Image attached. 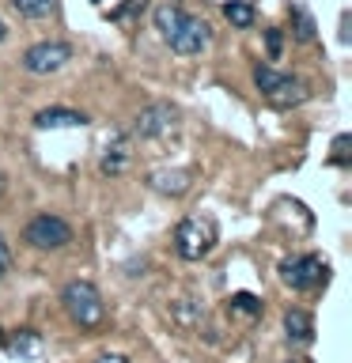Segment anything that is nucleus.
<instances>
[{"label": "nucleus", "instance_id": "f257e3e1", "mask_svg": "<svg viewBox=\"0 0 352 363\" xmlns=\"http://www.w3.org/2000/svg\"><path fill=\"white\" fill-rule=\"evenodd\" d=\"M216 238H220V231H216V220H212V216L193 212V216H186V220L178 223V231H175V250H178L182 261H201V257L212 254Z\"/></svg>", "mask_w": 352, "mask_h": 363}, {"label": "nucleus", "instance_id": "f03ea898", "mask_svg": "<svg viewBox=\"0 0 352 363\" xmlns=\"http://www.w3.org/2000/svg\"><path fill=\"white\" fill-rule=\"evenodd\" d=\"M61 303H65L68 318H72L79 329H95V325H102V318H106L102 295L91 280H68L65 291H61Z\"/></svg>", "mask_w": 352, "mask_h": 363}, {"label": "nucleus", "instance_id": "7ed1b4c3", "mask_svg": "<svg viewBox=\"0 0 352 363\" xmlns=\"http://www.w3.org/2000/svg\"><path fill=\"white\" fill-rule=\"evenodd\" d=\"M254 84H258L261 95H265L273 106H280V110L299 106V102L307 99V87L299 84V79H292V76L277 72L273 65H258V68H254Z\"/></svg>", "mask_w": 352, "mask_h": 363}, {"label": "nucleus", "instance_id": "20e7f679", "mask_svg": "<svg viewBox=\"0 0 352 363\" xmlns=\"http://www.w3.org/2000/svg\"><path fill=\"white\" fill-rule=\"evenodd\" d=\"M23 238H27V246H34V250H65L68 242H72V227H68L61 216L42 212L27 223Z\"/></svg>", "mask_w": 352, "mask_h": 363}, {"label": "nucleus", "instance_id": "39448f33", "mask_svg": "<svg viewBox=\"0 0 352 363\" xmlns=\"http://www.w3.org/2000/svg\"><path fill=\"white\" fill-rule=\"evenodd\" d=\"M280 280L288 284L292 291H311L326 280V261L314 254H295L280 261Z\"/></svg>", "mask_w": 352, "mask_h": 363}, {"label": "nucleus", "instance_id": "423d86ee", "mask_svg": "<svg viewBox=\"0 0 352 363\" xmlns=\"http://www.w3.org/2000/svg\"><path fill=\"white\" fill-rule=\"evenodd\" d=\"M178 129V110L170 102H152L133 118V136L136 140H159V136H170Z\"/></svg>", "mask_w": 352, "mask_h": 363}, {"label": "nucleus", "instance_id": "0eeeda50", "mask_svg": "<svg viewBox=\"0 0 352 363\" xmlns=\"http://www.w3.org/2000/svg\"><path fill=\"white\" fill-rule=\"evenodd\" d=\"M72 61V45L68 42H34L27 53H23V68L31 76H50L61 72V68Z\"/></svg>", "mask_w": 352, "mask_h": 363}, {"label": "nucleus", "instance_id": "6e6552de", "mask_svg": "<svg viewBox=\"0 0 352 363\" xmlns=\"http://www.w3.org/2000/svg\"><path fill=\"white\" fill-rule=\"evenodd\" d=\"M209 42H212V30H209V23H204V19H197V16H189V11H186V19L178 23V30L167 38V45H170L175 53H182V57H193V53H201Z\"/></svg>", "mask_w": 352, "mask_h": 363}, {"label": "nucleus", "instance_id": "1a4fd4ad", "mask_svg": "<svg viewBox=\"0 0 352 363\" xmlns=\"http://www.w3.org/2000/svg\"><path fill=\"white\" fill-rule=\"evenodd\" d=\"M129 159H133V152H129V136H114V140L106 144V152H102L99 170H102V174H110V178H118V174H125Z\"/></svg>", "mask_w": 352, "mask_h": 363}, {"label": "nucleus", "instance_id": "9d476101", "mask_svg": "<svg viewBox=\"0 0 352 363\" xmlns=\"http://www.w3.org/2000/svg\"><path fill=\"white\" fill-rule=\"evenodd\" d=\"M34 125L38 129H76V125H87V118L79 110H68V106H50V110L34 113Z\"/></svg>", "mask_w": 352, "mask_h": 363}, {"label": "nucleus", "instance_id": "9b49d317", "mask_svg": "<svg viewBox=\"0 0 352 363\" xmlns=\"http://www.w3.org/2000/svg\"><path fill=\"white\" fill-rule=\"evenodd\" d=\"M284 329H288L292 345H311L314 340V318L307 311H299V306H292V311L284 314Z\"/></svg>", "mask_w": 352, "mask_h": 363}, {"label": "nucleus", "instance_id": "f8f14e48", "mask_svg": "<svg viewBox=\"0 0 352 363\" xmlns=\"http://www.w3.org/2000/svg\"><path fill=\"white\" fill-rule=\"evenodd\" d=\"M152 189L159 193H170V197H182V193L189 189V170H155L152 178Z\"/></svg>", "mask_w": 352, "mask_h": 363}, {"label": "nucleus", "instance_id": "ddd939ff", "mask_svg": "<svg viewBox=\"0 0 352 363\" xmlns=\"http://www.w3.org/2000/svg\"><path fill=\"white\" fill-rule=\"evenodd\" d=\"M182 19H186V11H182L178 4H159L155 8V30L163 34V38H170V34L178 30Z\"/></svg>", "mask_w": 352, "mask_h": 363}, {"label": "nucleus", "instance_id": "4468645a", "mask_svg": "<svg viewBox=\"0 0 352 363\" xmlns=\"http://www.w3.org/2000/svg\"><path fill=\"white\" fill-rule=\"evenodd\" d=\"M224 16L231 27H254L258 11H254V4H246V0H231V4H224Z\"/></svg>", "mask_w": 352, "mask_h": 363}, {"label": "nucleus", "instance_id": "2eb2a0df", "mask_svg": "<svg viewBox=\"0 0 352 363\" xmlns=\"http://www.w3.org/2000/svg\"><path fill=\"white\" fill-rule=\"evenodd\" d=\"M170 314H175L178 325H197L204 318L201 303H193V299H175V303H170Z\"/></svg>", "mask_w": 352, "mask_h": 363}, {"label": "nucleus", "instance_id": "dca6fc26", "mask_svg": "<svg viewBox=\"0 0 352 363\" xmlns=\"http://www.w3.org/2000/svg\"><path fill=\"white\" fill-rule=\"evenodd\" d=\"M11 8H16L23 19H45L57 8V0H11Z\"/></svg>", "mask_w": 352, "mask_h": 363}, {"label": "nucleus", "instance_id": "f3484780", "mask_svg": "<svg viewBox=\"0 0 352 363\" xmlns=\"http://www.w3.org/2000/svg\"><path fill=\"white\" fill-rule=\"evenodd\" d=\"M227 303H231V311H238V314H250V318L261 314V299H258V295H250V291H235Z\"/></svg>", "mask_w": 352, "mask_h": 363}, {"label": "nucleus", "instance_id": "a211bd4d", "mask_svg": "<svg viewBox=\"0 0 352 363\" xmlns=\"http://www.w3.org/2000/svg\"><path fill=\"white\" fill-rule=\"evenodd\" d=\"M292 16H295V38H299V42H311V38H314V19L307 16L303 8H292Z\"/></svg>", "mask_w": 352, "mask_h": 363}, {"label": "nucleus", "instance_id": "6ab92c4d", "mask_svg": "<svg viewBox=\"0 0 352 363\" xmlns=\"http://www.w3.org/2000/svg\"><path fill=\"white\" fill-rule=\"evenodd\" d=\"M11 348H16L19 356H38V348H42V345H38V337H34L31 329H23V333L16 337V345H11Z\"/></svg>", "mask_w": 352, "mask_h": 363}, {"label": "nucleus", "instance_id": "aec40b11", "mask_svg": "<svg viewBox=\"0 0 352 363\" xmlns=\"http://www.w3.org/2000/svg\"><path fill=\"white\" fill-rule=\"evenodd\" d=\"M348 147H352V136L341 133L337 140H334V155H329V159H334L337 167H345V163H348Z\"/></svg>", "mask_w": 352, "mask_h": 363}, {"label": "nucleus", "instance_id": "412c9836", "mask_svg": "<svg viewBox=\"0 0 352 363\" xmlns=\"http://www.w3.org/2000/svg\"><path fill=\"white\" fill-rule=\"evenodd\" d=\"M280 30L273 27V30H265V50H269V61H280Z\"/></svg>", "mask_w": 352, "mask_h": 363}, {"label": "nucleus", "instance_id": "4be33fe9", "mask_svg": "<svg viewBox=\"0 0 352 363\" xmlns=\"http://www.w3.org/2000/svg\"><path fill=\"white\" fill-rule=\"evenodd\" d=\"M11 269V250H8V242H4V235H0V277Z\"/></svg>", "mask_w": 352, "mask_h": 363}, {"label": "nucleus", "instance_id": "5701e85b", "mask_svg": "<svg viewBox=\"0 0 352 363\" xmlns=\"http://www.w3.org/2000/svg\"><path fill=\"white\" fill-rule=\"evenodd\" d=\"M95 363H129V359H125V356H99Z\"/></svg>", "mask_w": 352, "mask_h": 363}, {"label": "nucleus", "instance_id": "b1692460", "mask_svg": "<svg viewBox=\"0 0 352 363\" xmlns=\"http://www.w3.org/2000/svg\"><path fill=\"white\" fill-rule=\"evenodd\" d=\"M4 38H8V23L0 19V42H4Z\"/></svg>", "mask_w": 352, "mask_h": 363}]
</instances>
